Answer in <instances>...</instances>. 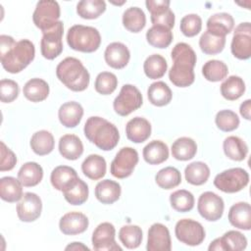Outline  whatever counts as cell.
Instances as JSON below:
<instances>
[{
	"label": "cell",
	"instance_id": "cell-27",
	"mask_svg": "<svg viewBox=\"0 0 251 251\" xmlns=\"http://www.w3.org/2000/svg\"><path fill=\"white\" fill-rule=\"evenodd\" d=\"M143 158L149 165H159L169 158L168 145L161 140H152L143 148Z\"/></svg>",
	"mask_w": 251,
	"mask_h": 251
},
{
	"label": "cell",
	"instance_id": "cell-52",
	"mask_svg": "<svg viewBox=\"0 0 251 251\" xmlns=\"http://www.w3.org/2000/svg\"><path fill=\"white\" fill-rule=\"evenodd\" d=\"M150 20H151V23L153 24V25H162V26L172 29L175 25L176 19H175V14L169 8L164 11L151 14Z\"/></svg>",
	"mask_w": 251,
	"mask_h": 251
},
{
	"label": "cell",
	"instance_id": "cell-35",
	"mask_svg": "<svg viewBox=\"0 0 251 251\" xmlns=\"http://www.w3.org/2000/svg\"><path fill=\"white\" fill-rule=\"evenodd\" d=\"M55 140L53 134L48 130H39L33 133L30 138V147L32 151L39 156L51 153L54 149Z\"/></svg>",
	"mask_w": 251,
	"mask_h": 251
},
{
	"label": "cell",
	"instance_id": "cell-30",
	"mask_svg": "<svg viewBox=\"0 0 251 251\" xmlns=\"http://www.w3.org/2000/svg\"><path fill=\"white\" fill-rule=\"evenodd\" d=\"M23 92L27 100L41 102L49 95V85L44 79L34 77L25 82Z\"/></svg>",
	"mask_w": 251,
	"mask_h": 251
},
{
	"label": "cell",
	"instance_id": "cell-32",
	"mask_svg": "<svg viewBox=\"0 0 251 251\" xmlns=\"http://www.w3.org/2000/svg\"><path fill=\"white\" fill-rule=\"evenodd\" d=\"M147 96L149 102L157 107L168 105L172 98L173 93L168 84L164 81H156L149 85L147 89Z\"/></svg>",
	"mask_w": 251,
	"mask_h": 251
},
{
	"label": "cell",
	"instance_id": "cell-55",
	"mask_svg": "<svg viewBox=\"0 0 251 251\" xmlns=\"http://www.w3.org/2000/svg\"><path fill=\"white\" fill-rule=\"evenodd\" d=\"M250 110H251V100L247 99L243 103H241L239 112L240 115L245 119V120H250Z\"/></svg>",
	"mask_w": 251,
	"mask_h": 251
},
{
	"label": "cell",
	"instance_id": "cell-29",
	"mask_svg": "<svg viewBox=\"0 0 251 251\" xmlns=\"http://www.w3.org/2000/svg\"><path fill=\"white\" fill-rule=\"evenodd\" d=\"M23 184L13 176H3L0 179V197L2 200L14 203L23 197Z\"/></svg>",
	"mask_w": 251,
	"mask_h": 251
},
{
	"label": "cell",
	"instance_id": "cell-9",
	"mask_svg": "<svg viewBox=\"0 0 251 251\" xmlns=\"http://www.w3.org/2000/svg\"><path fill=\"white\" fill-rule=\"evenodd\" d=\"M138 163V153L132 147H123L111 163L110 172L117 178L129 176Z\"/></svg>",
	"mask_w": 251,
	"mask_h": 251
},
{
	"label": "cell",
	"instance_id": "cell-7",
	"mask_svg": "<svg viewBox=\"0 0 251 251\" xmlns=\"http://www.w3.org/2000/svg\"><path fill=\"white\" fill-rule=\"evenodd\" d=\"M142 103V94L138 88L132 84H125L122 86L120 93L115 98L113 107L118 115L126 117L140 108Z\"/></svg>",
	"mask_w": 251,
	"mask_h": 251
},
{
	"label": "cell",
	"instance_id": "cell-20",
	"mask_svg": "<svg viewBox=\"0 0 251 251\" xmlns=\"http://www.w3.org/2000/svg\"><path fill=\"white\" fill-rule=\"evenodd\" d=\"M228 222L234 227L249 230L251 228V206L247 202H237L228 211Z\"/></svg>",
	"mask_w": 251,
	"mask_h": 251
},
{
	"label": "cell",
	"instance_id": "cell-24",
	"mask_svg": "<svg viewBox=\"0 0 251 251\" xmlns=\"http://www.w3.org/2000/svg\"><path fill=\"white\" fill-rule=\"evenodd\" d=\"M59 152L65 159L74 161L82 155L83 144L78 136L65 134L59 140Z\"/></svg>",
	"mask_w": 251,
	"mask_h": 251
},
{
	"label": "cell",
	"instance_id": "cell-31",
	"mask_svg": "<svg viewBox=\"0 0 251 251\" xmlns=\"http://www.w3.org/2000/svg\"><path fill=\"white\" fill-rule=\"evenodd\" d=\"M62 192L66 201L71 205H81L87 200L89 190L87 184L79 177H76Z\"/></svg>",
	"mask_w": 251,
	"mask_h": 251
},
{
	"label": "cell",
	"instance_id": "cell-44",
	"mask_svg": "<svg viewBox=\"0 0 251 251\" xmlns=\"http://www.w3.org/2000/svg\"><path fill=\"white\" fill-rule=\"evenodd\" d=\"M155 181L163 189H172L181 182V175L176 168L166 167L156 174Z\"/></svg>",
	"mask_w": 251,
	"mask_h": 251
},
{
	"label": "cell",
	"instance_id": "cell-23",
	"mask_svg": "<svg viewBox=\"0 0 251 251\" xmlns=\"http://www.w3.org/2000/svg\"><path fill=\"white\" fill-rule=\"evenodd\" d=\"M122 188L120 183L111 179H103L95 186V197L102 204H113L119 200Z\"/></svg>",
	"mask_w": 251,
	"mask_h": 251
},
{
	"label": "cell",
	"instance_id": "cell-16",
	"mask_svg": "<svg viewBox=\"0 0 251 251\" xmlns=\"http://www.w3.org/2000/svg\"><path fill=\"white\" fill-rule=\"evenodd\" d=\"M146 249L148 251H170L172 249L171 235L166 226L155 223L149 227Z\"/></svg>",
	"mask_w": 251,
	"mask_h": 251
},
{
	"label": "cell",
	"instance_id": "cell-2",
	"mask_svg": "<svg viewBox=\"0 0 251 251\" xmlns=\"http://www.w3.org/2000/svg\"><path fill=\"white\" fill-rule=\"evenodd\" d=\"M174 62L169 71V78L178 87H187L194 82V67L197 57L194 50L184 42H179L175 45L171 53Z\"/></svg>",
	"mask_w": 251,
	"mask_h": 251
},
{
	"label": "cell",
	"instance_id": "cell-50",
	"mask_svg": "<svg viewBox=\"0 0 251 251\" xmlns=\"http://www.w3.org/2000/svg\"><path fill=\"white\" fill-rule=\"evenodd\" d=\"M179 28L183 35L193 37L201 31L202 20L196 14H188L181 19Z\"/></svg>",
	"mask_w": 251,
	"mask_h": 251
},
{
	"label": "cell",
	"instance_id": "cell-38",
	"mask_svg": "<svg viewBox=\"0 0 251 251\" xmlns=\"http://www.w3.org/2000/svg\"><path fill=\"white\" fill-rule=\"evenodd\" d=\"M147 42L155 48H167L173 41V32L162 25H153L146 32Z\"/></svg>",
	"mask_w": 251,
	"mask_h": 251
},
{
	"label": "cell",
	"instance_id": "cell-13",
	"mask_svg": "<svg viewBox=\"0 0 251 251\" xmlns=\"http://www.w3.org/2000/svg\"><path fill=\"white\" fill-rule=\"evenodd\" d=\"M230 50L239 60H247L251 56V25L249 22L240 23L234 29Z\"/></svg>",
	"mask_w": 251,
	"mask_h": 251
},
{
	"label": "cell",
	"instance_id": "cell-41",
	"mask_svg": "<svg viewBox=\"0 0 251 251\" xmlns=\"http://www.w3.org/2000/svg\"><path fill=\"white\" fill-rule=\"evenodd\" d=\"M226 45V36L217 35L209 30L202 33L199 39V46L203 53L216 55L221 53Z\"/></svg>",
	"mask_w": 251,
	"mask_h": 251
},
{
	"label": "cell",
	"instance_id": "cell-37",
	"mask_svg": "<svg viewBox=\"0 0 251 251\" xmlns=\"http://www.w3.org/2000/svg\"><path fill=\"white\" fill-rule=\"evenodd\" d=\"M184 176L188 183L192 185H202L210 176V169L208 165L203 162H192L186 166Z\"/></svg>",
	"mask_w": 251,
	"mask_h": 251
},
{
	"label": "cell",
	"instance_id": "cell-51",
	"mask_svg": "<svg viewBox=\"0 0 251 251\" xmlns=\"http://www.w3.org/2000/svg\"><path fill=\"white\" fill-rule=\"evenodd\" d=\"M20 92L19 84L12 79H1L0 99L3 103H11L17 99Z\"/></svg>",
	"mask_w": 251,
	"mask_h": 251
},
{
	"label": "cell",
	"instance_id": "cell-47",
	"mask_svg": "<svg viewBox=\"0 0 251 251\" xmlns=\"http://www.w3.org/2000/svg\"><path fill=\"white\" fill-rule=\"evenodd\" d=\"M194 201L193 194L185 189L176 190L170 195L171 206L180 213L191 211L194 207Z\"/></svg>",
	"mask_w": 251,
	"mask_h": 251
},
{
	"label": "cell",
	"instance_id": "cell-49",
	"mask_svg": "<svg viewBox=\"0 0 251 251\" xmlns=\"http://www.w3.org/2000/svg\"><path fill=\"white\" fill-rule=\"evenodd\" d=\"M215 123L222 131H232L239 126L238 116L231 110H222L217 113Z\"/></svg>",
	"mask_w": 251,
	"mask_h": 251
},
{
	"label": "cell",
	"instance_id": "cell-53",
	"mask_svg": "<svg viewBox=\"0 0 251 251\" xmlns=\"http://www.w3.org/2000/svg\"><path fill=\"white\" fill-rule=\"evenodd\" d=\"M0 171H11L17 164V157L15 153L9 149L3 141L0 142Z\"/></svg>",
	"mask_w": 251,
	"mask_h": 251
},
{
	"label": "cell",
	"instance_id": "cell-14",
	"mask_svg": "<svg viewBox=\"0 0 251 251\" xmlns=\"http://www.w3.org/2000/svg\"><path fill=\"white\" fill-rule=\"evenodd\" d=\"M116 229L115 226L108 222L97 226L92 233V246L96 251H122V248L115 240Z\"/></svg>",
	"mask_w": 251,
	"mask_h": 251
},
{
	"label": "cell",
	"instance_id": "cell-8",
	"mask_svg": "<svg viewBox=\"0 0 251 251\" xmlns=\"http://www.w3.org/2000/svg\"><path fill=\"white\" fill-rule=\"evenodd\" d=\"M61 15L58 2L53 0H41L37 2L32 15V20L41 31L52 28L58 22Z\"/></svg>",
	"mask_w": 251,
	"mask_h": 251
},
{
	"label": "cell",
	"instance_id": "cell-48",
	"mask_svg": "<svg viewBox=\"0 0 251 251\" xmlns=\"http://www.w3.org/2000/svg\"><path fill=\"white\" fill-rule=\"evenodd\" d=\"M118 86V78L116 75L110 72H102L98 74L95 79V90L102 95L113 93Z\"/></svg>",
	"mask_w": 251,
	"mask_h": 251
},
{
	"label": "cell",
	"instance_id": "cell-22",
	"mask_svg": "<svg viewBox=\"0 0 251 251\" xmlns=\"http://www.w3.org/2000/svg\"><path fill=\"white\" fill-rule=\"evenodd\" d=\"M82 116V106L75 101L64 103L58 111L59 121L66 127H75L80 123Z\"/></svg>",
	"mask_w": 251,
	"mask_h": 251
},
{
	"label": "cell",
	"instance_id": "cell-34",
	"mask_svg": "<svg viewBox=\"0 0 251 251\" xmlns=\"http://www.w3.org/2000/svg\"><path fill=\"white\" fill-rule=\"evenodd\" d=\"M196 152L197 144L190 137H179L172 145V155L178 161H188L196 155Z\"/></svg>",
	"mask_w": 251,
	"mask_h": 251
},
{
	"label": "cell",
	"instance_id": "cell-39",
	"mask_svg": "<svg viewBox=\"0 0 251 251\" xmlns=\"http://www.w3.org/2000/svg\"><path fill=\"white\" fill-rule=\"evenodd\" d=\"M245 92V82L238 75H230L221 84L222 96L229 101L240 98Z\"/></svg>",
	"mask_w": 251,
	"mask_h": 251
},
{
	"label": "cell",
	"instance_id": "cell-40",
	"mask_svg": "<svg viewBox=\"0 0 251 251\" xmlns=\"http://www.w3.org/2000/svg\"><path fill=\"white\" fill-rule=\"evenodd\" d=\"M123 25L130 32H139L146 25V16L140 8L130 7L123 14Z\"/></svg>",
	"mask_w": 251,
	"mask_h": 251
},
{
	"label": "cell",
	"instance_id": "cell-56",
	"mask_svg": "<svg viewBox=\"0 0 251 251\" xmlns=\"http://www.w3.org/2000/svg\"><path fill=\"white\" fill-rule=\"evenodd\" d=\"M65 249L66 250H89V248L83 245L81 242H73L72 244H69Z\"/></svg>",
	"mask_w": 251,
	"mask_h": 251
},
{
	"label": "cell",
	"instance_id": "cell-3",
	"mask_svg": "<svg viewBox=\"0 0 251 251\" xmlns=\"http://www.w3.org/2000/svg\"><path fill=\"white\" fill-rule=\"evenodd\" d=\"M85 137L99 149L109 151L114 149L120 139L117 126L101 117H90L83 127Z\"/></svg>",
	"mask_w": 251,
	"mask_h": 251
},
{
	"label": "cell",
	"instance_id": "cell-21",
	"mask_svg": "<svg viewBox=\"0 0 251 251\" xmlns=\"http://www.w3.org/2000/svg\"><path fill=\"white\" fill-rule=\"evenodd\" d=\"M126 133L130 141L134 143H142L151 135V125L144 118H132L126 126Z\"/></svg>",
	"mask_w": 251,
	"mask_h": 251
},
{
	"label": "cell",
	"instance_id": "cell-43",
	"mask_svg": "<svg viewBox=\"0 0 251 251\" xmlns=\"http://www.w3.org/2000/svg\"><path fill=\"white\" fill-rule=\"evenodd\" d=\"M106 10V3L103 0H82L76 5L77 15L86 20L97 19Z\"/></svg>",
	"mask_w": 251,
	"mask_h": 251
},
{
	"label": "cell",
	"instance_id": "cell-15",
	"mask_svg": "<svg viewBox=\"0 0 251 251\" xmlns=\"http://www.w3.org/2000/svg\"><path fill=\"white\" fill-rule=\"evenodd\" d=\"M42 201L33 192H25L17 205V215L22 222L30 223L40 217Z\"/></svg>",
	"mask_w": 251,
	"mask_h": 251
},
{
	"label": "cell",
	"instance_id": "cell-33",
	"mask_svg": "<svg viewBox=\"0 0 251 251\" xmlns=\"http://www.w3.org/2000/svg\"><path fill=\"white\" fill-rule=\"evenodd\" d=\"M226 156L233 161H243L248 154V146L243 139L238 136H227L223 143Z\"/></svg>",
	"mask_w": 251,
	"mask_h": 251
},
{
	"label": "cell",
	"instance_id": "cell-18",
	"mask_svg": "<svg viewBox=\"0 0 251 251\" xmlns=\"http://www.w3.org/2000/svg\"><path fill=\"white\" fill-rule=\"evenodd\" d=\"M87 217L80 212H69L59 222L60 230L66 235H75L84 232L88 227Z\"/></svg>",
	"mask_w": 251,
	"mask_h": 251
},
{
	"label": "cell",
	"instance_id": "cell-4",
	"mask_svg": "<svg viewBox=\"0 0 251 251\" xmlns=\"http://www.w3.org/2000/svg\"><path fill=\"white\" fill-rule=\"evenodd\" d=\"M59 80L73 91H83L90 81V75L82 63L74 57H67L56 68Z\"/></svg>",
	"mask_w": 251,
	"mask_h": 251
},
{
	"label": "cell",
	"instance_id": "cell-19",
	"mask_svg": "<svg viewBox=\"0 0 251 251\" xmlns=\"http://www.w3.org/2000/svg\"><path fill=\"white\" fill-rule=\"evenodd\" d=\"M104 58L108 66L113 69H123L129 61L130 53L128 48L122 42L110 43L104 52Z\"/></svg>",
	"mask_w": 251,
	"mask_h": 251
},
{
	"label": "cell",
	"instance_id": "cell-46",
	"mask_svg": "<svg viewBox=\"0 0 251 251\" xmlns=\"http://www.w3.org/2000/svg\"><path fill=\"white\" fill-rule=\"evenodd\" d=\"M119 239L126 248L135 249L142 241V230L135 225L124 226L119 231Z\"/></svg>",
	"mask_w": 251,
	"mask_h": 251
},
{
	"label": "cell",
	"instance_id": "cell-17",
	"mask_svg": "<svg viewBox=\"0 0 251 251\" xmlns=\"http://www.w3.org/2000/svg\"><path fill=\"white\" fill-rule=\"evenodd\" d=\"M247 246L246 237L237 230H228L211 242L208 249L220 251H241Z\"/></svg>",
	"mask_w": 251,
	"mask_h": 251
},
{
	"label": "cell",
	"instance_id": "cell-1",
	"mask_svg": "<svg viewBox=\"0 0 251 251\" xmlns=\"http://www.w3.org/2000/svg\"><path fill=\"white\" fill-rule=\"evenodd\" d=\"M34 44L28 39L15 41L6 34L0 35V60L3 68L10 74H18L34 59Z\"/></svg>",
	"mask_w": 251,
	"mask_h": 251
},
{
	"label": "cell",
	"instance_id": "cell-42",
	"mask_svg": "<svg viewBox=\"0 0 251 251\" xmlns=\"http://www.w3.org/2000/svg\"><path fill=\"white\" fill-rule=\"evenodd\" d=\"M168 63L166 59L159 55L153 54L146 58L143 64V70L147 77L151 79L161 78L167 72Z\"/></svg>",
	"mask_w": 251,
	"mask_h": 251
},
{
	"label": "cell",
	"instance_id": "cell-5",
	"mask_svg": "<svg viewBox=\"0 0 251 251\" xmlns=\"http://www.w3.org/2000/svg\"><path fill=\"white\" fill-rule=\"evenodd\" d=\"M67 42L75 51L92 53L99 48L101 35L98 29L93 26L75 25L68 30Z\"/></svg>",
	"mask_w": 251,
	"mask_h": 251
},
{
	"label": "cell",
	"instance_id": "cell-12",
	"mask_svg": "<svg viewBox=\"0 0 251 251\" xmlns=\"http://www.w3.org/2000/svg\"><path fill=\"white\" fill-rule=\"evenodd\" d=\"M225 203L221 196L212 191L203 192L197 203V210L202 218L209 222L220 220L224 214Z\"/></svg>",
	"mask_w": 251,
	"mask_h": 251
},
{
	"label": "cell",
	"instance_id": "cell-28",
	"mask_svg": "<svg viewBox=\"0 0 251 251\" xmlns=\"http://www.w3.org/2000/svg\"><path fill=\"white\" fill-rule=\"evenodd\" d=\"M42 177L43 169L35 162L25 163L18 172V179L25 187L37 185L42 180Z\"/></svg>",
	"mask_w": 251,
	"mask_h": 251
},
{
	"label": "cell",
	"instance_id": "cell-26",
	"mask_svg": "<svg viewBox=\"0 0 251 251\" xmlns=\"http://www.w3.org/2000/svg\"><path fill=\"white\" fill-rule=\"evenodd\" d=\"M107 170V164L105 159L97 154H91L87 156L81 164V171L88 178L97 180L102 178Z\"/></svg>",
	"mask_w": 251,
	"mask_h": 251
},
{
	"label": "cell",
	"instance_id": "cell-25",
	"mask_svg": "<svg viewBox=\"0 0 251 251\" xmlns=\"http://www.w3.org/2000/svg\"><path fill=\"white\" fill-rule=\"evenodd\" d=\"M207 30L221 36L230 33L234 27V20L230 14L217 13L207 21Z\"/></svg>",
	"mask_w": 251,
	"mask_h": 251
},
{
	"label": "cell",
	"instance_id": "cell-54",
	"mask_svg": "<svg viewBox=\"0 0 251 251\" xmlns=\"http://www.w3.org/2000/svg\"><path fill=\"white\" fill-rule=\"evenodd\" d=\"M171 2L169 0H147L145 2L147 10L150 12V14L158 13L163 10L170 8Z\"/></svg>",
	"mask_w": 251,
	"mask_h": 251
},
{
	"label": "cell",
	"instance_id": "cell-6",
	"mask_svg": "<svg viewBox=\"0 0 251 251\" xmlns=\"http://www.w3.org/2000/svg\"><path fill=\"white\" fill-rule=\"evenodd\" d=\"M249 182V175L242 168H231L218 174L214 185L225 193H235L242 190Z\"/></svg>",
	"mask_w": 251,
	"mask_h": 251
},
{
	"label": "cell",
	"instance_id": "cell-10",
	"mask_svg": "<svg viewBox=\"0 0 251 251\" xmlns=\"http://www.w3.org/2000/svg\"><path fill=\"white\" fill-rule=\"evenodd\" d=\"M42 33L43 35L40 42L41 54L45 59L53 60L63 51V22L59 21L52 28L43 31Z\"/></svg>",
	"mask_w": 251,
	"mask_h": 251
},
{
	"label": "cell",
	"instance_id": "cell-11",
	"mask_svg": "<svg viewBox=\"0 0 251 251\" xmlns=\"http://www.w3.org/2000/svg\"><path fill=\"white\" fill-rule=\"evenodd\" d=\"M176 238L189 246H196L205 239V229L203 226L191 219L179 220L175 227Z\"/></svg>",
	"mask_w": 251,
	"mask_h": 251
},
{
	"label": "cell",
	"instance_id": "cell-45",
	"mask_svg": "<svg viewBox=\"0 0 251 251\" xmlns=\"http://www.w3.org/2000/svg\"><path fill=\"white\" fill-rule=\"evenodd\" d=\"M227 73V66L220 60H209L202 67V75L207 80L212 82L223 80L226 77Z\"/></svg>",
	"mask_w": 251,
	"mask_h": 251
},
{
	"label": "cell",
	"instance_id": "cell-36",
	"mask_svg": "<svg viewBox=\"0 0 251 251\" xmlns=\"http://www.w3.org/2000/svg\"><path fill=\"white\" fill-rule=\"evenodd\" d=\"M77 176L75 169L69 166H58L56 167L50 176L51 184L59 191H63L68 187Z\"/></svg>",
	"mask_w": 251,
	"mask_h": 251
}]
</instances>
